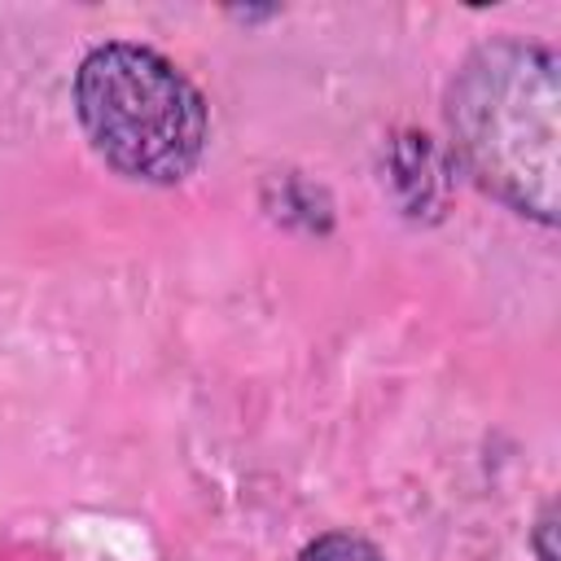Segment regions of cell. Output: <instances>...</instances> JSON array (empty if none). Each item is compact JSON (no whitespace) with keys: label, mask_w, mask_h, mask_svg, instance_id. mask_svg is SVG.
Segmentation results:
<instances>
[{"label":"cell","mask_w":561,"mask_h":561,"mask_svg":"<svg viewBox=\"0 0 561 561\" xmlns=\"http://www.w3.org/2000/svg\"><path fill=\"white\" fill-rule=\"evenodd\" d=\"M298 561H386L368 539H359V535H346V530H329V535H320V539H311L307 548H302V557Z\"/></svg>","instance_id":"3"},{"label":"cell","mask_w":561,"mask_h":561,"mask_svg":"<svg viewBox=\"0 0 561 561\" xmlns=\"http://www.w3.org/2000/svg\"><path fill=\"white\" fill-rule=\"evenodd\" d=\"M447 127L460 167L491 197L535 224H557L561 75L543 44H478L447 88Z\"/></svg>","instance_id":"1"},{"label":"cell","mask_w":561,"mask_h":561,"mask_svg":"<svg viewBox=\"0 0 561 561\" xmlns=\"http://www.w3.org/2000/svg\"><path fill=\"white\" fill-rule=\"evenodd\" d=\"M75 110L92 149L131 180L175 184L206 149L210 114L202 92L162 53L101 44L75 70Z\"/></svg>","instance_id":"2"},{"label":"cell","mask_w":561,"mask_h":561,"mask_svg":"<svg viewBox=\"0 0 561 561\" xmlns=\"http://www.w3.org/2000/svg\"><path fill=\"white\" fill-rule=\"evenodd\" d=\"M552 535H557V504L548 500L543 513H539V522L530 526V548H535L539 561H557V543H552Z\"/></svg>","instance_id":"4"}]
</instances>
